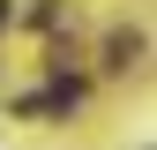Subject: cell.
<instances>
[{
  "instance_id": "1",
  "label": "cell",
  "mask_w": 157,
  "mask_h": 150,
  "mask_svg": "<svg viewBox=\"0 0 157 150\" xmlns=\"http://www.w3.org/2000/svg\"><path fill=\"white\" fill-rule=\"evenodd\" d=\"M0 23H8V0H0Z\"/></svg>"
}]
</instances>
